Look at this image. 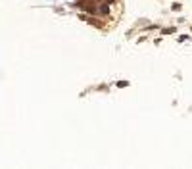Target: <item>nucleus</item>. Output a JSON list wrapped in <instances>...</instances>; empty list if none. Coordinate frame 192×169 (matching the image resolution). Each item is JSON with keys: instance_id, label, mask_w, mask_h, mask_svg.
Returning <instances> with one entry per match:
<instances>
[{"instance_id": "obj_5", "label": "nucleus", "mask_w": 192, "mask_h": 169, "mask_svg": "<svg viewBox=\"0 0 192 169\" xmlns=\"http://www.w3.org/2000/svg\"><path fill=\"white\" fill-rule=\"evenodd\" d=\"M108 2H110V4H111V2H115V0H108Z\"/></svg>"}, {"instance_id": "obj_1", "label": "nucleus", "mask_w": 192, "mask_h": 169, "mask_svg": "<svg viewBox=\"0 0 192 169\" xmlns=\"http://www.w3.org/2000/svg\"><path fill=\"white\" fill-rule=\"evenodd\" d=\"M175 33V27H165V29H161V35H173Z\"/></svg>"}, {"instance_id": "obj_2", "label": "nucleus", "mask_w": 192, "mask_h": 169, "mask_svg": "<svg viewBox=\"0 0 192 169\" xmlns=\"http://www.w3.org/2000/svg\"><path fill=\"white\" fill-rule=\"evenodd\" d=\"M125 86H129V81H119L117 83V88H125Z\"/></svg>"}, {"instance_id": "obj_4", "label": "nucleus", "mask_w": 192, "mask_h": 169, "mask_svg": "<svg viewBox=\"0 0 192 169\" xmlns=\"http://www.w3.org/2000/svg\"><path fill=\"white\" fill-rule=\"evenodd\" d=\"M186 40H188V35H181L179 37V42H186Z\"/></svg>"}, {"instance_id": "obj_3", "label": "nucleus", "mask_w": 192, "mask_h": 169, "mask_svg": "<svg viewBox=\"0 0 192 169\" xmlns=\"http://www.w3.org/2000/svg\"><path fill=\"white\" fill-rule=\"evenodd\" d=\"M171 10H173V12H179V10H181V4H179V2H175V4L171 6Z\"/></svg>"}]
</instances>
